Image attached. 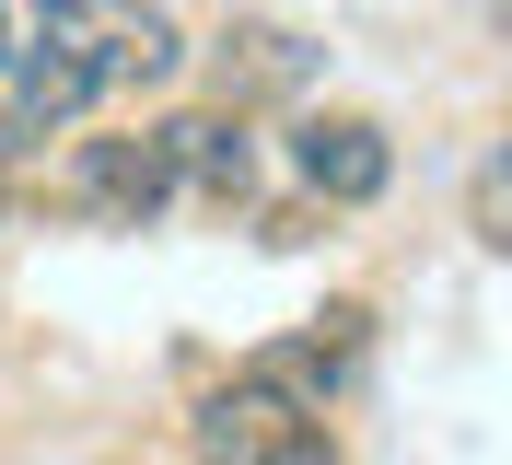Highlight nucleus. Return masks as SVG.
I'll return each instance as SVG.
<instances>
[{"label": "nucleus", "mask_w": 512, "mask_h": 465, "mask_svg": "<svg viewBox=\"0 0 512 465\" xmlns=\"http://www.w3.org/2000/svg\"><path fill=\"white\" fill-rule=\"evenodd\" d=\"M0 70H12V105H0L12 140L47 152V128L94 117L117 93H163L187 70V35L163 0H35V35H12Z\"/></svg>", "instance_id": "f257e3e1"}, {"label": "nucleus", "mask_w": 512, "mask_h": 465, "mask_svg": "<svg viewBox=\"0 0 512 465\" xmlns=\"http://www.w3.org/2000/svg\"><path fill=\"white\" fill-rule=\"evenodd\" d=\"M187 442H198L210 465H338V431H326V407H303L291 384H268L256 361L187 407Z\"/></svg>", "instance_id": "f03ea898"}, {"label": "nucleus", "mask_w": 512, "mask_h": 465, "mask_svg": "<svg viewBox=\"0 0 512 465\" xmlns=\"http://www.w3.org/2000/svg\"><path fill=\"white\" fill-rule=\"evenodd\" d=\"M291 175L315 186L326 210H373L384 186H396V140L373 117H350V105H326V117L291 128Z\"/></svg>", "instance_id": "20e7f679"}, {"label": "nucleus", "mask_w": 512, "mask_h": 465, "mask_svg": "<svg viewBox=\"0 0 512 465\" xmlns=\"http://www.w3.org/2000/svg\"><path fill=\"white\" fill-rule=\"evenodd\" d=\"M0 59H12V12H0Z\"/></svg>", "instance_id": "1a4fd4ad"}, {"label": "nucleus", "mask_w": 512, "mask_h": 465, "mask_svg": "<svg viewBox=\"0 0 512 465\" xmlns=\"http://www.w3.org/2000/svg\"><path fill=\"white\" fill-rule=\"evenodd\" d=\"M163 152H175V186H198L210 210H245L256 175H268V152H256L245 105H222V117H175V128H163Z\"/></svg>", "instance_id": "39448f33"}, {"label": "nucleus", "mask_w": 512, "mask_h": 465, "mask_svg": "<svg viewBox=\"0 0 512 465\" xmlns=\"http://www.w3.org/2000/svg\"><path fill=\"white\" fill-rule=\"evenodd\" d=\"M12 163H24V140H12V117H0V175H12Z\"/></svg>", "instance_id": "6e6552de"}, {"label": "nucleus", "mask_w": 512, "mask_h": 465, "mask_svg": "<svg viewBox=\"0 0 512 465\" xmlns=\"http://www.w3.org/2000/svg\"><path fill=\"white\" fill-rule=\"evenodd\" d=\"M466 233H478V245H512V210H501V163H478V186H466Z\"/></svg>", "instance_id": "0eeeda50"}, {"label": "nucleus", "mask_w": 512, "mask_h": 465, "mask_svg": "<svg viewBox=\"0 0 512 465\" xmlns=\"http://www.w3.org/2000/svg\"><path fill=\"white\" fill-rule=\"evenodd\" d=\"M187 198L175 186V152H163V128H105V140H70V210H94V221H163Z\"/></svg>", "instance_id": "7ed1b4c3"}, {"label": "nucleus", "mask_w": 512, "mask_h": 465, "mask_svg": "<svg viewBox=\"0 0 512 465\" xmlns=\"http://www.w3.org/2000/svg\"><path fill=\"white\" fill-rule=\"evenodd\" d=\"M303 82H315V47H303L291 24H233L222 35V93H233V105H256V93H303Z\"/></svg>", "instance_id": "423d86ee"}]
</instances>
